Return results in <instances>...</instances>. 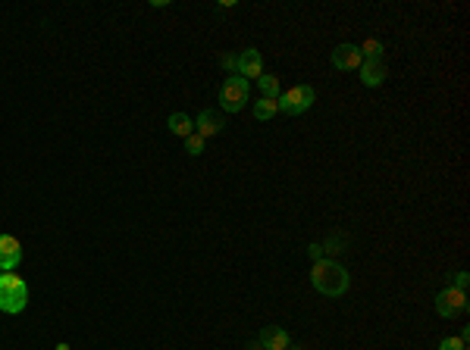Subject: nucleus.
Returning <instances> with one entry per match:
<instances>
[{
	"label": "nucleus",
	"instance_id": "11",
	"mask_svg": "<svg viewBox=\"0 0 470 350\" xmlns=\"http://www.w3.org/2000/svg\"><path fill=\"white\" fill-rule=\"evenodd\" d=\"M257 341L263 344V350H288V344H292L288 332H286V329H279V325H266Z\"/></svg>",
	"mask_w": 470,
	"mask_h": 350
},
{
	"label": "nucleus",
	"instance_id": "19",
	"mask_svg": "<svg viewBox=\"0 0 470 350\" xmlns=\"http://www.w3.org/2000/svg\"><path fill=\"white\" fill-rule=\"evenodd\" d=\"M439 350H467V344L461 338H442L439 341Z\"/></svg>",
	"mask_w": 470,
	"mask_h": 350
},
{
	"label": "nucleus",
	"instance_id": "1",
	"mask_svg": "<svg viewBox=\"0 0 470 350\" xmlns=\"http://www.w3.org/2000/svg\"><path fill=\"white\" fill-rule=\"evenodd\" d=\"M310 282L323 297H342V294L348 291V285H351V275H348V269H345L342 262L320 260V262H313V269H310Z\"/></svg>",
	"mask_w": 470,
	"mask_h": 350
},
{
	"label": "nucleus",
	"instance_id": "20",
	"mask_svg": "<svg viewBox=\"0 0 470 350\" xmlns=\"http://www.w3.org/2000/svg\"><path fill=\"white\" fill-rule=\"evenodd\" d=\"M235 63H239L235 60V53H223V57H219V66H223L226 73H235Z\"/></svg>",
	"mask_w": 470,
	"mask_h": 350
},
{
	"label": "nucleus",
	"instance_id": "23",
	"mask_svg": "<svg viewBox=\"0 0 470 350\" xmlns=\"http://www.w3.org/2000/svg\"><path fill=\"white\" fill-rule=\"evenodd\" d=\"M57 350H73V347H69L66 341H60V344H57Z\"/></svg>",
	"mask_w": 470,
	"mask_h": 350
},
{
	"label": "nucleus",
	"instance_id": "8",
	"mask_svg": "<svg viewBox=\"0 0 470 350\" xmlns=\"http://www.w3.org/2000/svg\"><path fill=\"white\" fill-rule=\"evenodd\" d=\"M22 262V244L13 235H0V272H13Z\"/></svg>",
	"mask_w": 470,
	"mask_h": 350
},
{
	"label": "nucleus",
	"instance_id": "21",
	"mask_svg": "<svg viewBox=\"0 0 470 350\" xmlns=\"http://www.w3.org/2000/svg\"><path fill=\"white\" fill-rule=\"evenodd\" d=\"M308 257H310L313 262H320V260H326V253H323V248H320V244H317V241H313V244H310V248H308Z\"/></svg>",
	"mask_w": 470,
	"mask_h": 350
},
{
	"label": "nucleus",
	"instance_id": "5",
	"mask_svg": "<svg viewBox=\"0 0 470 350\" xmlns=\"http://www.w3.org/2000/svg\"><path fill=\"white\" fill-rule=\"evenodd\" d=\"M467 309V294L458 291V288H442L436 294V313L442 316V319H454V316H461Z\"/></svg>",
	"mask_w": 470,
	"mask_h": 350
},
{
	"label": "nucleus",
	"instance_id": "4",
	"mask_svg": "<svg viewBox=\"0 0 470 350\" xmlns=\"http://www.w3.org/2000/svg\"><path fill=\"white\" fill-rule=\"evenodd\" d=\"M245 103H248V82L241 75H229L219 88V107L226 113H239V110H245Z\"/></svg>",
	"mask_w": 470,
	"mask_h": 350
},
{
	"label": "nucleus",
	"instance_id": "14",
	"mask_svg": "<svg viewBox=\"0 0 470 350\" xmlns=\"http://www.w3.org/2000/svg\"><path fill=\"white\" fill-rule=\"evenodd\" d=\"M279 113V100H270V97H261L254 103V119H261V122H266V119H273Z\"/></svg>",
	"mask_w": 470,
	"mask_h": 350
},
{
	"label": "nucleus",
	"instance_id": "9",
	"mask_svg": "<svg viewBox=\"0 0 470 350\" xmlns=\"http://www.w3.org/2000/svg\"><path fill=\"white\" fill-rule=\"evenodd\" d=\"M223 129H226V116L219 110H201V116L194 119V134H201V138H214Z\"/></svg>",
	"mask_w": 470,
	"mask_h": 350
},
{
	"label": "nucleus",
	"instance_id": "17",
	"mask_svg": "<svg viewBox=\"0 0 470 350\" xmlns=\"http://www.w3.org/2000/svg\"><path fill=\"white\" fill-rule=\"evenodd\" d=\"M185 150L192 157H201L204 154V138H201V134H188V138H185Z\"/></svg>",
	"mask_w": 470,
	"mask_h": 350
},
{
	"label": "nucleus",
	"instance_id": "2",
	"mask_svg": "<svg viewBox=\"0 0 470 350\" xmlns=\"http://www.w3.org/2000/svg\"><path fill=\"white\" fill-rule=\"evenodd\" d=\"M28 304V285L16 272H0V313L16 316Z\"/></svg>",
	"mask_w": 470,
	"mask_h": 350
},
{
	"label": "nucleus",
	"instance_id": "15",
	"mask_svg": "<svg viewBox=\"0 0 470 350\" xmlns=\"http://www.w3.org/2000/svg\"><path fill=\"white\" fill-rule=\"evenodd\" d=\"M320 248H323V253H345L348 250V238L345 235H329Z\"/></svg>",
	"mask_w": 470,
	"mask_h": 350
},
{
	"label": "nucleus",
	"instance_id": "22",
	"mask_svg": "<svg viewBox=\"0 0 470 350\" xmlns=\"http://www.w3.org/2000/svg\"><path fill=\"white\" fill-rule=\"evenodd\" d=\"M248 350H263V344H261V341H251Z\"/></svg>",
	"mask_w": 470,
	"mask_h": 350
},
{
	"label": "nucleus",
	"instance_id": "24",
	"mask_svg": "<svg viewBox=\"0 0 470 350\" xmlns=\"http://www.w3.org/2000/svg\"><path fill=\"white\" fill-rule=\"evenodd\" d=\"M288 350H308V347H301V344H288Z\"/></svg>",
	"mask_w": 470,
	"mask_h": 350
},
{
	"label": "nucleus",
	"instance_id": "16",
	"mask_svg": "<svg viewBox=\"0 0 470 350\" xmlns=\"http://www.w3.org/2000/svg\"><path fill=\"white\" fill-rule=\"evenodd\" d=\"M360 57H364V60H382V44L376 41V38L364 41V44H360Z\"/></svg>",
	"mask_w": 470,
	"mask_h": 350
},
{
	"label": "nucleus",
	"instance_id": "6",
	"mask_svg": "<svg viewBox=\"0 0 470 350\" xmlns=\"http://www.w3.org/2000/svg\"><path fill=\"white\" fill-rule=\"evenodd\" d=\"M329 63H333V69H339V73H351V69H360V47L357 44H339L333 53H329Z\"/></svg>",
	"mask_w": 470,
	"mask_h": 350
},
{
	"label": "nucleus",
	"instance_id": "18",
	"mask_svg": "<svg viewBox=\"0 0 470 350\" xmlns=\"http://www.w3.org/2000/svg\"><path fill=\"white\" fill-rule=\"evenodd\" d=\"M467 272H454V275H449V288H458V291H467Z\"/></svg>",
	"mask_w": 470,
	"mask_h": 350
},
{
	"label": "nucleus",
	"instance_id": "12",
	"mask_svg": "<svg viewBox=\"0 0 470 350\" xmlns=\"http://www.w3.org/2000/svg\"><path fill=\"white\" fill-rule=\"evenodd\" d=\"M167 125H169V132L176 134V138H188V134H194V122H192V116H188V113H172Z\"/></svg>",
	"mask_w": 470,
	"mask_h": 350
},
{
	"label": "nucleus",
	"instance_id": "10",
	"mask_svg": "<svg viewBox=\"0 0 470 350\" xmlns=\"http://www.w3.org/2000/svg\"><path fill=\"white\" fill-rule=\"evenodd\" d=\"M357 73H360V82H364L367 88H380L389 78V69H386V63L382 60H364Z\"/></svg>",
	"mask_w": 470,
	"mask_h": 350
},
{
	"label": "nucleus",
	"instance_id": "13",
	"mask_svg": "<svg viewBox=\"0 0 470 350\" xmlns=\"http://www.w3.org/2000/svg\"><path fill=\"white\" fill-rule=\"evenodd\" d=\"M257 88H261V97H270V100H279V75H261L257 78Z\"/></svg>",
	"mask_w": 470,
	"mask_h": 350
},
{
	"label": "nucleus",
	"instance_id": "7",
	"mask_svg": "<svg viewBox=\"0 0 470 350\" xmlns=\"http://www.w3.org/2000/svg\"><path fill=\"white\" fill-rule=\"evenodd\" d=\"M235 75H241L248 82V78H261L263 75V57L261 51H254V47H248V51H241L239 57H235Z\"/></svg>",
	"mask_w": 470,
	"mask_h": 350
},
{
	"label": "nucleus",
	"instance_id": "3",
	"mask_svg": "<svg viewBox=\"0 0 470 350\" xmlns=\"http://www.w3.org/2000/svg\"><path fill=\"white\" fill-rule=\"evenodd\" d=\"M313 100H317V91H313L310 85H295V88H288L286 94H279V113L301 116L313 107Z\"/></svg>",
	"mask_w": 470,
	"mask_h": 350
}]
</instances>
